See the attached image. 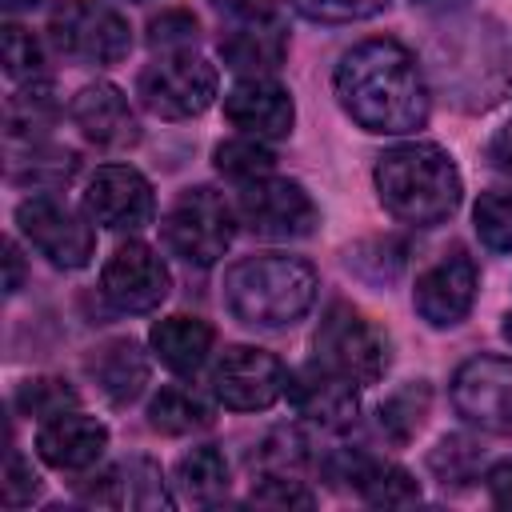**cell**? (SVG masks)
<instances>
[{
	"label": "cell",
	"instance_id": "6da1fadb",
	"mask_svg": "<svg viewBox=\"0 0 512 512\" xmlns=\"http://www.w3.org/2000/svg\"><path fill=\"white\" fill-rule=\"evenodd\" d=\"M332 88L340 108L376 136H404L428 124L432 88L420 60L392 36H372L352 44L336 72Z\"/></svg>",
	"mask_w": 512,
	"mask_h": 512
},
{
	"label": "cell",
	"instance_id": "7a4b0ae2",
	"mask_svg": "<svg viewBox=\"0 0 512 512\" xmlns=\"http://www.w3.org/2000/svg\"><path fill=\"white\" fill-rule=\"evenodd\" d=\"M508 40L496 20L488 16H464L432 28L424 40V76L436 92H444L464 112L492 108L512 80L508 68Z\"/></svg>",
	"mask_w": 512,
	"mask_h": 512
},
{
	"label": "cell",
	"instance_id": "3957f363",
	"mask_svg": "<svg viewBox=\"0 0 512 512\" xmlns=\"http://www.w3.org/2000/svg\"><path fill=\"white\" fill-rule=\"evenodd\" d=\"M320 276L308 260L288 252H256L224 272V308L244 328L280 332L304 320L316 304Z\"/></svg>",
	"mask_w": 512,
	"mask_h": 512
},
{
	"label": "cell",
	"instance_id": "277c9868",
	"mask_svg": "<svg viewBox=\"0 0 512 512\" xmlns=\"http://www.w3.org/2000/svg\"><path fill=\"white\" fill-rule=\"evenodd\" d=\"M376 196L380 204L416 228H432L440 220H448L460 208L464 196V180L456 160L440 148V144H396L376 160Z\"/></svg>",
	"mask_w": 512,
	"mask_h": 512
},
{
	"label": "cell",
	"instance_id": "5b68a950",
	"mask_svg": "<svg viewBox=\"0 0 512 512\" xmlns=\"http://www.w3.org/2000/svg\"><path fill=\"white\" fill-rule=\"evenodd\" d=\"M160 236H164V248L184 264L212 268L236 236V212L216 188L196 184L172 200V208L160 220Z\"/></svg>",
	"mask_w": 512,
	"mask_h": 512
},
{
	"label": "cell",
	"instance_id": "8992f818",
	"mask_svg": "<svg viewBox=\"0 0 512 512\" xmlns=\"http://www.w3.org/2000/svg\"><path fill=\"white\" fill-rule=\"evenodd\" d=\"M316 344V360L336 368L340 376L356 380V384H376L388 368V336L380 324H372L360 308H352L348 300H332L328 312L320 316V328L312 336Z\"/></svg>",
	"mask_w": 512,
	"mask_h": 512
},
{
	"label": "cell",
	"instance_id": "52a82bcc",
	"mask_svg": "<svg viewBox=\"0 0 512 512\" xmlns=\"http://www.w3.org/2000/svg\"><path fill=\"white\" fill-rule=\"evenodd\" d=\"M216 84H220L216 68L192 48H180V52H160L152 64H144V72L136 76V96L152 116L188 120L216 100Z\"/></svg>",
	"mask_w": 512,
	"mask_h": 512
},
{
	"label": "cell",
	"instance_id": "ba28073f",
	"mask_svg": "<svg viewBox=\"0 0 512 512\" xmlns=\"http://www.w3.org/2000/svg\"><path fill=\"white\" fill-rule=\"evenodd\" d=\"M48 40L80 64H120L132 52L128 20L104 0H64L48 16Z\"/></svg>",
	"mask_w": 512,
	"mask_h": 512
},
{
	"label": "cell",
	"instance_id": "9c48e42d",
	"mask_svg": "<svg viewBox=\"0 0 512 512\" xmlns=\"http://www.w3.org/2000/svg\"><path fill=\"white\" fill-rule=\"evenodd\" d=\"M16 228L24 232V240L56 268H84L96 252V232L92 224L68 208L64 200H56L52 192H36L28 200L16 204Z\"/></svg>",
	"mask_w": 512,
	"mask_h": 512
},
{
	"label": "cell",
	"instance_id": "30bf717a",
	"mask_svg": "<svg viewBox=\"0 0 512 512\" xmlns=\"http://www.w3.org/2000/svg\"><path fill=\"white\" fill-rule=\"evenodd\" d=\"M236 216L248 224V232L264 240H300L320 224L316 200L300 180H288V176H264V180L240 184Z\"/></svg>",
	"mask_w": 512,
	"mask_h": 512
},
{
	"label": "cell",
	"instance_id": "8fae6325",
	"mask_svg": "<svg viewBox=\"0 0 512 512\" xmlns=\"http://www.w3.org/2000/svg\"><path fill=\"white\" fill-rule=\"evenodd\" d=\"M456 412L496 436H512V360L508 356H472L452 376Z\"/></svg>",
	"mask_w": 512,
	"mask_h": 512
},
{
	"label": "cell",
	"instance_id": "7c38bea8",
	"mask_svg": "<svg viewBox=\"0 0 512 512\" xmlns=\"http://www.w3.org/2000/svg\"><path fill=\"white\" fill-rule=\"evenodd\" d=\"M288 388V372L284 364L252 344H232L220 352V360L212 364V392L224 408L236 412H260L268 404H276V396Z\"/></svg>",
	"mask_w": 512,
	"mask_h": 512
},
{
	"label": "cell",
	"instance_id": "4fadbf2b",
	"mask_svg": "<svg viewBox=\"0 0 512 512\" xmlns=\"http://www.w3.org/2000/svg\"><path fill=\"white\" fill-rule=\"evenodd\" d=\"M172 288L168 264L144 240H124L100 268V292L120 312H152Z\"/></svg>",
	"mask_w": 512,
	"mask_h": 512
},
{
	"label": "cell",
	"instance_id": "5bb4252c",
	"mask_svg": "<svg viewBox=\"0 0 512 512\" xmlns=\"http://www.w3.org/2000/svg\"><path fill=\"white\" fill-rule=\"evenodd\" d=\"M84 216L108 232H136L156 216L152 184L132 164H104L84 188Z\"/></svg>",
	"mask_w": 512,
	"mask_h": 512
},
{
	"label": "cell",
	"instance_id": "9a60e30c",
	"mask_svg": "<svg viewBox=\"0 0 512 512\" xmlns=\"http://www.w3.org/2000/svg\"><path fill=\"white\" fill-rule=\"evenodd\" d=\"M476 288H480V272H476L472 256H464L460 248H452V252H444L436 264H428L416 276L412 308L432 328H452V324H460L472 312Z\"/></svg>",
	"mask_w": 512,
	"mask_h": 512
},
{
	"label": "cell",
	"instance_id": "2e32d148",
	"mask_svg": "<svg viewBox=\"0 0 512 512\" xmlns=\"http://www.w3.org/2000/svg\"><path fill=\"white\" fill-rule=\"evenodd\" d=\"M360 384L340 376L336 368L328 364H304L288 376V404L296 408V416H304L308 424L316 428H328V432H340L356 420L360 412Z\"/></svg>",
	"mask_w": 512,
	"mask_h": 512
},
{
	"label": "cell",
	"instance_id": "e0dca14e",
	"mask_svg": "<svg viewBox=\"0 0 512 512\" xmlns=\"http://www.w3.org/2000/svg\"><path fill=\"white\" fill-rule=\"evenodd\" d=\"M224 116L244 136L280 140V136L292 132L296 104H292V92L284 84H276L272 76H240L224 92Z\"/></svg>",
	"mask_w": 512,
	"mask_h": 512
},
{
	"label": "cell",
	"instance_id": "ac0fdd59",
	"mask_svg": "<svg viewBox=\"0 0 512 512\" xmlns=\"http://www.w3.org/2000/svg\"><path fill=\"white\" fill-rule=\"evenodd\" d=\"M68 116L96 148H132L140 140V124H136V112H132L128 96L108 80L84 84L72 96Z\"/></svg>",
	"mask_w": 512,
	"mask_h": 512
},
{
	"label": "cell",
	"instance_id": "d6986e66",
	"mask_svg": "<svg viewBox=\"0 0 512 512\" xmlns=\"http://www.w3.org/2000/svg\"><path fill=\"white\" fill-rule=\"evenodd\" d=\"M108 448V428L96 416H84L80 408L60 412L52 420H40L36 428V452L48 468L60 472H84L92 468Z\"/></svg>",
	"mask_w": 512,
	"mask_h": 512
},
{
	"label": "cell",
	"instance_id": "ffe728a7",
	"mask_svg": "<svg viewBox=\"0 0 512 512\" xmlns=\"http://www.w3.org/2000/svg\"><path fill=\"white\" fill-rule=\"evenodd\" d=\"M80 500L104 504V508H172L176 504L160 464L148 456H128L108 472L92 476V484L80 488Z\"/></svg>",
	"mask_w": 512,
	"mask_h": 512
},
{
	"label": "cell",
	"instance_id": "44dd1931",
	"mask_svg": "<svg viewBox=\"0 0 512 512\" xmlns=\"http://www.w3.org/2000/svg\"><path fill=\"white\" fill-rule=\"evenodd\" d=\"M332 476L348 480V488L356 496H364L368 504L396 508V504H416L420 500V484L412 480L408 468H400L392 460H380V456H368V452H344L332 464Z\"/></svg>",
	"mask_w": 512,
	"mask_h": 512
},
{
	"label": "cell",
	"instance_id": "7402d4cb",
	"mask_svg": "<svg viewBox=\"0 0 512 512\" xmlns=\"http://www.w3.org/2000/svg\"><path fill=\"white\" fill-rule=\"evenodd\" d=\"M288 56V32L272 20H240L220 36V60L236 76H272Z\"/></svg>",
	"mask_w": 512,
	"mask_h": 512
},
{
	"label": "cell",
	"instance_id": "603a6c76",
	"mask_svg": "<svg viewBox=\"0 0 512 512\" xmlns=\"http://www.w3.org/2000/svg\"><path fill=\"white\" fill-rule=\"evenodd\" d=\"M148 372H152V364H148L144 348H140L136 340H128V336L108 340V344H100V348L88 356V376L96 380V388H100L112 404H132V400L144 392Z\"/></svg>",
	"mask_w": 512,
	"mask_h": 512
},
{
	"label": "cell",
	"instance_id": "cb8c5ba5",
	"mask_svg": "<svg viewBox=\"0 0 512 512\" xmlns=\"http://www.w3.org/2000/svg\"><path fill=\"white\" fill-rule=\"evenodd\" d=\"M148 340H152L156 360H160L168 372H176V376H192V372L208 360L216 332H212V324H208V320L176 312V316L156 320V324H152V332H148Z\"/></svg>",
	"mask_w": 512,
	"mask_h": 512
},
{
	"label": "cell",
	"instance_id": "d4e9b609",
	"mask_svg": "<svg viewBox=\"0 0 512 512\" xmlns=\"http://www.w3.org/2000/svg\"><path fill=\"white\" fill-rule=\"evenodd\" d=\"M56 88L48 80H28L20 84L8 104H4V132L8 144H36L52 124H56Z\"/></svg>",
	"mask_w": 512,
	"mask_h": 512
},
{
	"label": "cell",
	"instance_id": "484cf974",
	"mask_svg": "<svg viewBox=\"0 0 512 512\" xmlns=\"http://www.w3.org/2000/svg\"><path fill=\"white\" fill-rule=\"evenodd\" d=\"M80 160L72 148H56V144H24V156H12L8 164V180L12 184H32V192H56L60 184H68L76 176Z\"/></svg>",
	"mask_w": 512,
	"mask_h": 512
},
{
	"label": "cell",
	"instance_id": "4316f807",
	"mask_svg": "<svg viewBox=\"0 0 512 512\" xmlns=\"http://www.w3.org/2000/svg\"><path fill=\"white\" fill-rule=\"evenodd\" d=\"M148 424L164 436H184L196 428L212 424V408L200 392H192L188 384H164L152 400H148Z\"/></svg>",
	"mask_w": 512,
	"mask_h": 512
},
{
	"label": "cell",
	"instance_id": "83f0119b",
	"mask_svg": "<svg viewBox=\"0 0 512 512\" xmlns=\"http://www.w3.org/2000/svg\"><path fill=\"white\" fill-rule=\"evenodd\" d=\"M428 408H432V388H428L424 380H408V384H400L396 392H388V396L380 400L376 424H380V432H384L392 444H408V440L424 428Z\"/></svg>",
	"mask_w": 512,
	"mask_h": 512
},
{
	"label": "cell",
	"instance_id": "f1b7e54d",
	"mask_svg": "<svg viewBox=\"0 0 512 512\" xmlns=\"http://www.w3.org/2000/svg\"><path fill=\"white\" fill-rule=\"evenodd\" d=\"M176 484L196 504H216L228 492V460L216 444H196L176 460Z\"/></svg>",
	"mask_w": 512,
	"mask_h": 512
},
{
	"label": "cell",
	"instance_id": "f546056e",
	"mask_svg": "<svg viewBox=\"0 0 512 512\" xmlns=\"http://www.w3.org/2000/svg\"><path fill=\"white\" fill-rule=\"evenodd\" d=\"M212 160H216V172L228 176V180H236V184L264 180V176H272V168H276L272 148H268L264 140H256V136H236V140L216 144Z\"/></svg>",
	"mask_w": 512,
	"mask_h": 512
},
{
	"label": "cell",
	"instance_id": "4dcf8cb0",
	"mask_svg": "<svg viewBox=\"0 0 512 512\" xmlns=\"http://www.w3.org/2000/svg\"><path fill=\"white\" fill-rule=\"evenodd\" d=\"M12 404H16L20 416L52 420V416H60V412L80 408V392H76L68 380H60V376H32V380H24V384L16 388Z\"/></svg>",
	"mask_w": 512,
	"mask_h": 512
},
{
	"label": "cell",
	"instance_id": "1f68e13d",
	"mask_svg": "<svg viewBox=\"0 0 512 512\" xmlns=\"http://www.w3.org/2000/svg\"><path fill=\"white\" fill-rule=\"evenodd\" d=\"M0 56H4V76L16 84L44 80V48L24 24H4L0 28Z\"/></svg>",
	"mask_w": 512,
	"mask_h": 512
},
{
	"label": "cell",
	"instance_id": "d6a6232c",
	"mask_svg": "<svg viewBox=\"0 0 512 512\" xmlns=\"http://www.w3.org/2000/svg\"><path fill=\"white\" fill-rule=\"evenodd\" d=\"M472 224H476V236L492 252H512V188L480 192V200L472 208Z\"/></svg>",
	"mask_w": 512,
	"mask_h": 512
},
{
	"label": "cell",
	"instance_id": "836d02e7",
	"mask_svg": "<svg viewBox=\"0 0 512 512\" xmlns=\"http://www.w3.org/2000/svg\"><path fill=\"white\" fill-rule=\"evenodd\" d=\"M428 468L440 476V484H472L480 472V448L468 436H444L432 452H428Z\"/></svg>",
	"mask_w": 512,
	"mask_h": 512
},
{
	"label": "cell",
	"instance_id": "e575fe53",
	"mask_svg": "<svg viewBox=\"0 0 512 512\" xmlns=\"http://www.w3.org/2000/svg\"><path fill=\"white\" fill-rule=\"evenodd\" d=\"M348 268L368 284H392L404 268V244L396 240H364L348 248Z\"/></svg>",
	"mask_w": 512,
	"mask_h": 512
},
{
	"label": "cell",
	"instance_id": "d590c367",
	"mask_svg": "<svg viewBox=\"0 0 512 512\" xmlns=\"http://www.w3.org/2000/svg\"><path fill=\"white\" fill-rule=\"evenodd\" d=\"M252 500L264 508H312L316 496L304 488L296 472H260L252 480Z\"/></svg>",
	"mask_w": 512,
	"mask_h": 512
},
{
	"label": "cell",
	"instance_id": "8d00e7d4",
	"mask_svg": "<svg viewBox=\"0 0 512 512\" xmlns=\"http://www.w3.org/2000/svg\"><path fill=\"white\" fill-rule=\"evenodd\" d=\"M200 36V24L188 8H164L160 16L148 20V44L160 48V52H180V48H192Z\"/></svg>",
	"mask_w": 512,
	"mask_h": 512
},
{
	"label": "cell",
	"instance_id": "74e56055",
	"mask_svg": "<svg viewBox=\"0 0 512 512\" xmlns=\"http://www.w3.org/2000/svg\"><path fill=\"white\" fill-rule=\"evenodd\" d=\"M300 16L320 20V24H352V20H368L376 12H384L388 0H288Z\"/></svg>",
	"mask_w": 512,
	"mask_h": 512
},
{
	"label": "cell",
	"instance_id": "f35d334b",
	"mask_svg": "<svg viewBox=\"0 0 512 512\" xmlns=\"http://www.w3.org/2000/svg\"><path fill=\"white\" fill-rule=\"evenodd\" d=\"M304 460H308V444H304L292 428L272 432V436L260 444V452H256L260 472H296Z\"/></svg>",
	"mask_w": 512,
	"mask_h": 512
},
{
	"label": "cell",
	"instance_id": "ab89813d",
	"mask_svg": "<svg viewBox=\"0 0 512 512\" xmlns=\"http://www.w3.org/2000/svg\"><path fill=\"white\" fill-rule=\"evenodd\" d=\"M0 496L8 508H24L32 504V496H40V476L32 472V464L12 448L8 464H4V480H0Z\"/></svg>",
	"mask_w": 512,
	"mask_h": 512
},
{
	"label": "cell",
	"instance_id": "60d3db41",
	"mask_svg": "<svg viewBox=\"0 0 512 512\" xmlns=\"http://www.w3.org/2000/svg\"><path fill=\"white\" fill-rule=\"evenodd\" d=\"M212 8L228 12L232 20H272L276 0H212Z\"/></svg>",
	"mask_w": 512,
	"mask_h": 512
},
{
	"label": "cell",
	"instance_id": "b9f144b4",
	"mask_svg": "<svg viewBox=\"0 0 512 512\" xmlns=\"http://www.w3.org/2000/svg\"><path fill=\"white\" fill-rule=\"evenodd\" d=\"M484 484H488V496H492V504H500V508H512V460H500V464H492V468H488V476H484Z\"/></svg>",
	"mask_w": 512,
	"mask_h": 512
},
{
	"label": "cell",
	"instance_id": "7bdbcfd3",
	"mask_svg": "<svg viewBox=\"0 0 512 512\" xmlns=\"http://www.w3.org/2000/svg\"><path fill=\"white\" fill-rule=\"evenodd\" d=\"M484 152H488V164H492L496 172H504V176H512V124H504V128H496Z\"/></svg>",
	"mask_w": 512,
	"mask_h": 512
},
{
	"label": "cell",
	"instance_id": "ee69618b",
	"mask_svg": "<svg viewBox=\"0 0 512 512\" xmlns=\"http://www.w3.org/2000/svg\"><path fill=\"white\" fill-rule=\"evenodd\" d=\"M4 264H8V280H4V292L16 296L20 284H24V260H20V248L16 240H4Z\"/></svg>",
	"mask_w": 512,
	"mask_h": 512
},
{
	"label": "cell",
	"instance_id": "f6af8a7d",
	"mask_svg": "<svg viewBox=\"0 0 512 512\" xmlns=\"http://www.w3.org/2000/svg\"><path fill=\"white\" fill-rule=\"evenodd\" d=\"M416 8H460L464 0H412Z\"/></svg>",
	"mask_w": 512,
	"mask_h": 512
},
{
	"label": "cell",
	"instance_id": "bcb514c9",
	"mask_svg": "<svg viewBox=\"0 0 512 512\" xmlns=\"http://www.w3.org/2000/svg\"><path fill=\"white\" fill-rule=\"evenodd\" d=\"M36 4H40V0H4V8H8V12H20V8H36Z\"/></svg>",
	"mask_w": 512,
	"mask_h": 512
}]
</instances>
